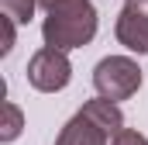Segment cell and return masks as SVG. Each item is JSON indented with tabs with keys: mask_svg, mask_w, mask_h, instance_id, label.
Masks as SVG:
<instances>
[{
	"mask_svg": "<svg viewBox=\"0 0 148 145\" xmlns=\"http://www.w3.org/2000/svg\"><path fill=\"white\" fill-rule=\"evenodd\" d=\"M93 86L110 104L127 100V97H134L141 90V69H138V62L131 55H107L93 69Z\"/></svg>",
	"mask_w": 148,
	"mask_h": 145,
	"instance_id": "obj_2",
	"label": "cell"
},
{
	"mask_svg": "<svg viewBox=\"0 0 148 145\" xmlns=\"http://www.w3.org/2000/svg\"><path fill=\"white\" fill-rule=\"evenodd\" d=\"M69 79H73V62L59 48L45 45L28 59V83L41 93H59V90L69 86Z\"/></svg>",
	"mask_w": 148,
	"mask_h": 145,
	"instance_id": "obj_3",
	"label": "cell"
},
{
	"mask_svg": "<svg viewBox=\"0 0 148 145\" xmlns=\"http://www.w3.org/2000/svg\"><path fill=\"white\" fill-rule=\"evenodd\" d=\"M110 131L107 128H100L86 110H79V114H73L69 121H66V128L59 131V138H55V145H110Z\"/></svg>",
	"mask_w": 148,
	"mask_h": 145,
	"instance_id": "obj_5",
	"label": "cell"
},
{
	"mask_svg": "<svg viewBox=\"0 0 148 145\" xmlns=\"http://www.w3.org/2000/svg\"><path fill=\"white\" fill-rule=\"evenodd\" d=\"M45 10L41 21V38L48 48L73 52L90 45L97 35V7L90 0H38Z\"/></svg>",
	"mask_w": 148,
	"mask_h": 145,
	"instance_id": "obj_1",
	"label": "cell"
},
{
	"mask_svg": "<svg viewBox=\"0 0 148 145\" xmlns=\"http://www.w3.org/2000/svg\"><path fill=\"white\" fill-rule=\"evenodd\" d=\"M0 7H3V17H10L14 24H28L35 17L38 0H0Z\"/></svg>",
	"mask_w": 148,
	"mask_h": 145,
	"instance_id": "obj_8",
	"label": "cell"
},
{
	"mask_svg": "<svg viewBox=\"0 0 148 145\" xmlns=\"http://www.w3.org/2000/svg\"><path fill=\"white\" fill-rule=\"evenodd\" d=\"M83 110H86V114H90L100 128H107V131H110V138L124 131V114H121V107H117V104H110V100H103V97L86 100V104H83Z\"/></svg>",
	"mask_w": 148,
	"mask_h": 145,
	"instance_id": "obj_6",
	"label": "cell"
},
{
	"mask_svg": "<svg viewBox=\"0 0 148 145\" xmlns=\"http://www.w3.org/2000/svg\"><path fill=\"white\" fill-rule=\"evenodd\" d=\"M114 35L127 52L148 55V0H124Z\"/></svg>",
	"mask_w": 148,
	"mask_h": 145,
	"instance_id": "obj_4",
	"label": "cell"
},
{
	"mask_svg": "<svg viewBox=\"0 0 148 145\" xmlns=\"http://www.w3.org/2000/svg\"><path fill=\"white\" fill-rule=\"evenodd\" d=\"M110 145H148V138L141 135V131H134V128H124L121 135H114Z\"/></svg>",
	"mask_w": 148,
	"mask_h": 145,
	"instance_id": "obj_10",
	"label": "cell"
},
{
	"mask_svg": "<svg viewBox=\"0 0 148 145\" xmlns=\"http://www.w3.org/2000/svg\"><path fill=\"white\" fill-rule=\"evenodd\" d=\"M0 28H3V45H0V55H10L14 38H17V24H14L10 17H0Z\"/></svg>",
	"mask_w": 148,
	"mask_h": 145,
	"instance_id": "obj_9",
	"label": "cell"
},
{
	"mask_svg": "<svg viewBox=\"0 0 148 145\" xmlns=\"http://www.w3.org/2000/svg\"><path fill=\"white\" fill-rule=\"evenodd\" d=\"M3 121H0V142H14L21 131H24V114L14 100H3Z\"/></svg>",
	"mask_w": 148,
	"mask_h": 145,
	"instance_id": "obj_7",
	"label": "cell"
}]
</instances>
